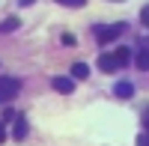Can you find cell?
Returning <instances> with one entry per match:
<instances>
[{
    "label": "cell",
    "mask_w": 149,
    "mask_h": 146,
    "mask_svg": "<svg viewBox=\"0 0 149 146\" xmlns=\"http://www.w3.org/2000/svg\"><path fill=\"white\" fill-rule=\"evenodd\" d=\"M18 92H21V81L18 78H0V104L12 102Z\"/></svg>",
    "instance_id": "1"
},
{
    "label": "cell",
    "mask_w": 149,
    "mask_h": 146,
    "mask_svg": "<svg viewBox=\"0 0 149 146\" xmlns=\"http://www.w3.org/2000/svg\"><path fill=\"white\" fill-rule=\"evenodd\" d=\"M122 30H125V24H107V27H95V42L107 45V42H113Z\"/></svg>",
    "instance_id": "2"
},
{
    "label": "cell",
    "mask_w": 149,
    "mask_h": 146,
    "mask_svg": "<svg viewBox=\"0 0 149 146\" xmlns=\"http://www.w3.org/2000/svg\"><path fill=\"white\" fill-rule=\"evenodd\" d=\"M98 69L110 75V72H116V69H119V63H116V57H113V54H102V57H98Z\"/></svg>",
    "instance_id": "3"
},
{
    "label": "cell",
    "mask_w": 149,
    "mask_h": 146,
    "mask_svg": "<svg viewBox=\"0 0 149 146\" xmlns=\"http://www.w3.org/2000/svg\"><path fill=\"white\" fill-rule=\"evenodd\" d=\"M51 83H54V90H57V92H63V95H69V92L74 90V81H72V78H63V75L54 78Z\"/></svg>",
    "instance_id": "4"
},
{
    "label": "cell",
    "mask_w": 149,
    "mask_h": 146,
    "mask_svg": "<svg viewBox=\"0 0 149 146\" xmlns=\"http://www.w3.org/2000/svg\"><path fill=\"white\" fill-rule=\"evenodd\" d=\"M12 137H15V140H24V137H27V119H24V116H15V125H12Z\"/></svg>",
    "instance_id": "5"
},
{
    "label": "cell",
    "mask_w": 149,
    "mask_h": 146,
    "mask_svg": "<svg viewBox=\"0 0 149 146\" xmlns=\"http://www.w3.org/2000/svg\"><path fill=\"white\" fill-rule=\"evenodd\" d=\"M134 66H137L140 72H149V48H140L137 57H134Z\"/></svg>",
    "instance_id": "6"
},
{
    "label": "cell",
    "mask_w": 149,
    "mask_h": 146,
    "mask_svg": "<svg viewBox=\"0 0 149 146\" xmlns=\"http://www.w3.org/2000/svg\"><path fill=\"white\" fill-rule=\"evenodd\" d=\"M113 92L119 95V99H131V95H134V87H131L128 81H119L116 87H113Z\"/></svg>",
    "instance_id": "7"
},
{
    "label": "cell",
    "mask_w": 149,
    "mask_h": 146,
    "mask_svg": "<svg viewBox=\"0 0 149 146\" xmlns=\"http://www.w3.org/2000/svg\"><path fill=\"white\" fill-rule=\"evenodd\" d=\"M113 57H116V63H119V69L131 63V51H128V48H116V51H113Z\"/></svg>",
    "instance_id": "8"
},
{
    "label": "cell",
    "mask_w": 149,
    "mask_h": 146,
    "mask_svg": "<svg viewBox=\"0 0 149 146\" xmlns=\"http://www.w3.org/2000/svg\"><path fill=\"white\" fill-rule=\"evenodd\" d=\"M21 27V21L12 15V18H6V21H0V33H12V30H18Z\"/></svg>",
    "instance_id": "9"
},
{
    "label": "cell",
    "mask_w": 149,
    "mask_h": 146,
    "mask_svg": "<svg viewBox=\"0 0 149 146\" xmlns=\"http://www.w3.org/2000/svg\"><path fill=\"white\" fill-rule=\"evenodd\" d=\"M86 75H90V66L86 63H74L72 66V78H86Z\"/></svg>",
    "instance_id": "10"
},
{
    "label": "cell",
    "mask_w": 149,
    "mask_h": 146,
    "mask_svg": "<svg viewBox=\"0 0 149 146\" xmlns=\"http://www.w3.org/2000/svg\"><path fill=\"white\" fill-rule=\"evenodd\" d=\"M57 3H60V6H72V9H81L86 0H57Z\"/></svg>",
    "instance_id": "11"
},
{
    "label": "cell",
    "mask_w": 149,
    "mask_h": 146,
    "mask_svg": "<svg viewBox=\"0 0 149 146\" xmlns=\"http://www.w3.org/2000/svg\"><path fill=\"white\" fill-rule=\"evenodd\" d=\"M140 21H143V27H149V6L140 9Z\"/></svg>",
    "instance_id": "12"
},
{
    "label": "cell",
    "mask_w": 149,
    "mask_h": 146,
    "mask_svg": "<svg viewBox=\"0 0 149 146\" xmlns=\"http://www.w3.org/2000/svg\"><path fill=\"white\" fill-rule=\"evenodd\" d=\"M137 146H149V131H143V134L137 137Z\"/></svg>",
    "instance_id": "13"
},
{
    "label": "cell",
    "mask_w": 149,
    "mask_h": 146,
    "mask_svg": "<svg viewBox=\"0 0 149 146\" xmlns=\"http://www.w3.org/2000/svg\"><path fill=\"white\" fill-rule=\"evenodd\" d=\"M143 125H146V131H149V107L143 111Z\"/></svg>",
    "instance_id": "14"
},
{
    "label": "cell",
    "mask_w": 149,
    "mask_h": 146,
    "mask_svg": "<svg viewBox=\"0 0 149 146\" xmlns=\"http://www.w3.org/2000/svg\"><path fill=\"white\" fill-rule=\"evenodd\" d=\"M6 140V131H3V125H0V143H3Z\"/></svg>",
    "instance_id": "15"
}]
</instances>
